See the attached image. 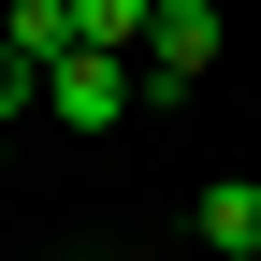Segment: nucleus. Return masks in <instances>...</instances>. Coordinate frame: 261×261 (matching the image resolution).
Wrapping results in <instances>:
<instances>
[{
	"instance_id": "nucleus-5",
	"label": "nucleus",
	"mask_w": 261,
	"mask_h": 261,
	"mask_svg": "<svg viewBox=\"0 0 261 261\" xmlns=\"http://www.w3.org/2000/svg\"><path fill=\"white\" fill-rule=\"evenodd\" d=\"M0 44H15L29 73H58V58H73V0H15V29H0Z\"/></svg>"
},
{
	"instance_id": "nucleus-2",
	"label": "nucleus",
	"mask_w": 261,
	"mask_h": 261,
	"mask_svg": "<svg viewBox=\"0 0 261 261\" xmlns=\"http://www.w3.org/2000/svg\"><path fill=\"white\" fill-rule=\"evenodd\" d=\"M44 102H58V130H116L130 102H145V73H130V58H58V73H44Z\"/></svg>"
},
{
	"instance_id": "nucleus-3",
	"label": "nucleus",
	"mask_w": 261,
	"mask_h": 261,
	"mask_svg": "<svg viewBox=\"0 0 261 261\" xmlns=\"http://www.w3.org/2000/svg\"><path fill=\"white\" fill-rule=\"evenodd\" d=\"M189 232H203L218 261H261V174H218L203 203H189Z\"/></svg>"
},
{
	"instance_id": "nucleus-1",
	"label": "nucleus",
	"mask_w": 261,
	"mask_h": 261,
	"mask_svg": "<svg viewBox=\"0 0 261 261\" xmlns=\"http://www.w3.org/2000/svg\"><path fill=\"white\" fill-rule=\"evenodd\" d=\"M145 102H174V87H203L218 73V0H160V29H145Z\"/></svg>"
},
{
	"instance_id": "nucleus-4",
	"label": "nucleus",
	"mask_w": 261,
	"mask_h": 261,
	"mask_svg": "<svg viewBox=\"0 0 261 261\" xmlns=\"http://www.w3.org/2000/svg\"><path fill=\"white\" fill-rule=\"evenodd\" d=\"M145 29H160V0H73V44L87 58H145Z\"/></svg>"
},
{
	"instance_id": "nucleus-6",
	"label": "nucleus",
	"mask_w": 261,
	"mask_h": 261,
	"mask_svg": "<svg viewBox=\"0 0 261 261\" xmlns=\"http://www.w3.org/2000/svg\"><path fill=\"white\" fill-rule=\"evenodd\" d=\"M15 102H44V73H29V58L0 44V130H15Z\"/></svg>"
}]
</instances>
